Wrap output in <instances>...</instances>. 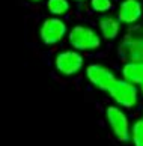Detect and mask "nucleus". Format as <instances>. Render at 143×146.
<instances>
[{"mask_svg":"<svg viewBox=\"0 0 143 146\" xmlns=\"http://www.w3.org/2000/svg\"><path fill=\"white\" fill-rule=\"evenodd\" d=\"M106 121L107 125L112 131L113 137L120 143L130 142L131 136V125L128 115L125 113V110L119 106H108L106 109Z\"/></svg>","mask_w":143,"mask_h":146,"instance_id":"obj_1","label":"nucleus"},{"mask_svg":"<svg viewBox=\"0 0 143 146\" xmlns=\"http://www.w3.org/2000/svg\"><path fill=\"white\" fill-rule=\"evenodd\" d=\"M68 41L77 51H90L96 50L101 45V38L92 27L87 26H75L69 30Z\"/></svg>","mask_w":143,"mask_h":146,"instance_id":"obj_2","label":"nucleus"},{"mask_svg":"<svg viewBox=\"0 0 143 146\" xmlns=\"http://www.w3.org/2000/svg\"><path fill=\"white\" fill-rule=\"evenodd\" d=\"M108 95L116 106L122 107V109H134L139 102V89L137 86L126 82L124 78H118L116 83L113 84V88L108 90Z\"/></svg>","mask_w":143,"mask_h":146,"instance_id":"obj_3","label":"nucleus"},{"mask_svg":"<svg viewBox=\"0 0 143 146\" xmlns=\"http://www.w3.org/2000/svg\"><path fill=\"white\" fill-rule=\"evenodd\" d=\"M84 59L77 50H65L60 51L54 57V66L62 75H75L83 68Z\"/></svg>","mask_w":143,"mask_h":146,"instance_id":"obj_4","label":"nucleus"},{"mask_svg":"<svg viewBox=\"0 0 143 146\" xmlns=\"http://www.w3.org/2000/svg\"><path fill=\"white\" fill-rule=\"evenodd\" d=\"M86 77L90 82V84H93L96 89L104 90V92H108L118 80L107 66L100 65V63L89 65L86 68Z\"/></svg>","mask_w":143,"mask_h":146,"instance_id":"obj_5","label":"nucleus"},{"mask_svg":"<svg viewBox=\"0 0 143 146\" xmlns=\"http://www.w3.org/2000/svg\"><path fill=\"white\" fill-rule=\"evenodd\" d=\"M67 35V24L57 17H51L44 20L41 26L39 36L44 44L47 45H54L63 39V36Z\"/></svg>","mask_w":143,"mask_h":146,"instance_id":"obj_6","label":"nucleus"},{"mask_svg":"<svg viewBox=\"0 0 143 146\" xmlns=\"http://www.w3.org/2000/svg\"><path fill=\"white\" fill-rule=\"evenodd\" d=\"M143 15V5L140 0H124L118 9V20L124 24H134Z\"/></svg>","mask_w":143,"mask_h":146,"instance_id":"obj_7","label":"nucleus"},{"mask_svg":"<svg viewBox=\"0 0 143 146\" xmlns=\"http://www.w3.org/2000/svg\"><path fill=\"white\" fill-rule=\"evenodd\" d=\"M122 78L133 84H143V60H130L122 66Z\"/></svg>","mask_w":143,"mask_h":146,"instance_id":"obj_8","label":"nucleus"},{"mask_svg":"<svg viewBox=\"0 0 143 146\" xmlns=\"http://www.w3.org/2000/svg\"><path fill=\"white\" fill-rule=\"evenodd\" d=\"M126 38L124 45H122V53L130 57V60H143V38Z\"/></svg>","mask_w":143,"mask_h":146,"instance_id":"obj_9","label":"nucleus"},{"mask_svg":"<svg viewBox=\"0 0 143 146\" xmlns=\"http://www.w3.org/2000/svg\"><path fill=\"white\" fill-rule=\"evenodd\" d=\"M120 21L113 18V17H108V15H104V17L100 18L98 21V26H100V32H101V36H104V39H114L118 35H119V30H120Z\"/></svg>","mask_w":143,"mask_h":146,"instance_id":"obj_10","label":"nucleus"},{"mask_svg":"<svg viewBox=\"0 0 143 146\" xmlns=\"http://www.w3.org/2000/svg\"><path fill=\"white\" fill-rule=\"evenodd\" d=\"M71 8V5L68 0H47V9L50 11V14H53L54 17L67 14Z\"/></svg>","mask_w":143,"mask_h":146,"instance_id":"obj_11","label":"nucleus"},{"mask_svg":"<svg viewBox=\"0 0 143 146\" xmlns=\"http://www.w3.org/2000/svg\"><path fill=\"white\" fill-rule=\"evenodd\" d=\"M130 142L133 146H143V119H137L133 122Z\"/></svg>","mask_w":143,"mask_h":146,"instance_id":"obj_12","label":"nucleus"},{"mask_svg":"<svg viewBox=\"0 0 143 146\" xmlns=\"http://www.w3.org/2000/svg\"><path fill=\"white\" fill-rule=\"evenodd\" d=\"M90 8L95 12L104 14L112 9V0H90Z\"/></svg>","mask_w":143,"mask_h":146,"instance_id":"obj_13","label":"nucleus"},{"mask_svg":"<svg viewBox=\"0 0 143 146\" xmlns=\"http://www.w3.org/2000/svg\"><path fill=\"white\" fill-rule=\"evenodd\" d=\"M140 92H142V95H143V84L140 86Z\"/></svg>","mask_w":143,"mask_h":146,"instance_id":"obj_14","label":"nucleus"},{"mask_svg":"<svg viewBox=\"0 0 143 146\" xmlns=\"http://www.w3.org/2000/svg\"><path fill=\"white\" fill-rule=\"evenodd\" d=\"M32 2H39V0H32Z\"/></svg>","mask_w":143,"mask_h":146,"instance_id":"obj_15","label":"nucleus"},{"mask_svg":"<svg viewBox=\"0 0 143 146\" xmlns=\"http://www.w3.org/2000/svg\"><path fill=\"white\" fill-rule=\"evenodd\" d=\"M77 2H83V0H77Z\"/></svg>","mask_w":143,"mask_h":146,"instance_id":"obj_16","label":"nucleus"},{"mask_svg":"<svg viewBox=\"0 0 143 146\" xmlns=\"http://www.w3.org/2000/svg\"><path fill=\"white\" fill-rule=\"evenodd\" d=\"M142 119H143V113H142Z\"/></svg>","mask_w":143,"mask_h":146,"instance_id":"obj_17","label":"nucleus"}]
</instances>
